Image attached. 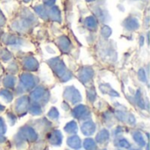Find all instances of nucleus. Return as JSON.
<instances>
[{"mask_svg": "<svg viewBox=\"0 0 150 150\" xmlns=\"http://www.w3.org/2000/svg\"><path fill=\"white\" fill-rule=\"evenodd\" d=\"M96 131V126L92 121H87L82 126V132L85 135H91Z\"/></svg>", "mask_w": 150, "mask_h": 150, "instance_id": "nucleus-1", "label": "nucleus"}, {"mask_svg": "<svg viewBox=\"0 0 150 150\" xmlns=\"http://www.w3.org/2000/svg\"><path fill=\"white\" fill-rule=\"evenodd\" d=\"M22 134H23V136H25V138H26L27 140H29L31 142H34L37 139L36 133L31 127H25V128H23L22 129Z\"/></svg>", "mask_w": 150, "mask_h": 150, "instance_id": "nucleus-2", "label": "nucleus"}, {"mask_svg": "<svg viewBox=\"0 0 150 150\" xmlns=\"http://www.w3.org/2000/svg\"><path fill=\"white\" fill-rule=\"evenodd\" d=\"M62 136L61 134V132L59 131H54L52 133L51 137H50V143L54 145V146H60L62 144Z\"/></svg>", "mask_w": 150, "mask_h": 150, "instance_id": "nucleus-3", "label": "nucleus"}, {"mask_svg": "<svg viewBox=\"0 0 150 150\" xmlns=\"http://www.w3.org/2000/svg\"><path fill=\"white\" fill-rule=\"evenodd\" d=\"M68 145L74 149H78L81 148V141L77 136H72L68 139Z\"/></svg>", "mask_w": 150, "mask_h": 150, "instance_id": "nucleus-4", "label": "nucleus"}, {"mask_svg": "<svg viewBox=\"0 0 150 150\" xmlns=\"http://www.w3.org/2000/svg\"><path fill=\"white\" fill-rule=\"evenodd\" d=\"M108 139H109V133H108L106 130H105V129L102 130V131L98 134V136H97V138H96L97 142H99V143H103V142H106Z\"/></svg>", "mask_w": 150, "mask_h": 150, "instance_id": "nucleus-5", "label": "nucleus"}, {"mask_svg": "<svg viewBox=\"0 0 150 150\" xmlns=\"http://www.w3.org/2000/svg\"><path fill=\"white\" fill-rule=\"evenodd\" d=\"M64 130L69 133V134H74V133H76L77 131V126H76V123L75 121H71L69 123H68L65 127H64Z\"/></svg>", "mask_w": 150, "mask_h": 150, "instance_id": "nucleus-6", "label": "nucleus"}, {"mask_svg": "<svg viewBox=\"0 0 150 150\" xmlns=\"http://www.w3.org/2000/svg\"><path fill=\"white\" fill-rule=\"evenodd\" d=\"M134 139L136 142V143L139 144L140 146H144L145 145V141H144L143 135L141 133H139V132L135 133L134 134Z\"/></svg>", "mask_w": 150, "mask_h": 150, "instance_id": "nucleus-7", "label": "nucleus"}, {"mask_svg": "<svg viewBox=\"0 0 150 150\" xmlns=\"http://www.w3.org/2000/svg\"><path fill=\"white\" fill-rule=\"evenodd\" d=\"M84 148L86 150H95L97 147L93 140L88 139L84 142Z\"/></svg>", "mask_w": 150, "mask_h": 150, "instance_id": "nucleus-8", "label": "nucleus"}, {"mask_svg": "<svg viewBox=\"0 0 150 150\" xmlns=\"http://www.w3.org/2000/svg\"><path fill=\"white\" fill-rule=\"evenodd\" d=\"M85 112V107L83 106V105H80V106H77L76 108H75V110L73 111V114L75 117L76 118H79L81 115H83Z\"/></svg>", "mask_w": 150, "mask_h": 150, "instance_id": "nucleus-9", "label": "nucleus"}, {"mask_svg": "<svg viewBox=\"0 0 150 150\" xmlns=\"http://www.w3.org/2000/svg\"><path fill=\"white\" fill-rule=\"evenodd\" d=\"M26 105H27L26 100L24 101V99H20V100H18V105H17L18 106L16 107V109H17L18 112H22V111H24V110L25 109Z\"/></svg>", "mask_w": 150, "mask_h": 150, "instance_id": "nucleus-10", "label": "nucleus"}, {"mask_svg": "<svg viewBox=\"0 0 150 150\" xmlns=\"http://www.w3.org/2000/svg\"><path fill=\"white\" fill-rule=\"evenodd\" d=\"M48 116L51 118V119H54V120H56L58 117H59V112H57V110L55 108H52L50 110V112H48Z\"/></svg>", "mask_w": 150, "mask_h": 150, "instance_id": "nucleus-11", "label": "nucleus"}, {"mask_svg": "<svg viewBox=\"0 0 150 150\" xmlns=\"http://www.w3.org/2000/svg\"><path fill=\"white\" fill-rule=\"evenodd\" d=\"M30 112H31L33 115H39V114H40L41 110H40V108L39 106L33 105V106H32V108L30 109Z\"/></svg>", "mask_w": 150, "mask_h": 150, "instance_id": "nucleus-12", "label": "nucleus"}, {"mask_svg": "<svg viewBox=\"0 0 150 150\" xmlns=\"http://www.w3.org/2000/svg\"><path fill=\"white\" fill-rule=\"evenodd\" d=\"M120 146L122 147V148H125V149H128L130 147V144H129V142L127 140L123 139V140H121L120 142Z\"/></svg>", "mask_w": 150, "mask_h": 150, "instance_id": "nucleus-13", "label": "nucleus"}, {"mask_svg": "<svg viewBox=\"0 0 150 150\" xmlns=\"http://www.w3.org/2000/svg\"><path fill=\"white\" fill-rule=\"evenodd\" d=\"M5 131H6V127H5L4 122L3 119L0 118V133L4 134V133H5Z\"/></svg>", "mask_w": 150, "mask_h": 150, "instance_id": "nucleus-14", "label": "nucleus"}, {"mask_svg": "<svg viewBox=\"0 0 150 150\" xmlns=\"http://www.w3.org/2000/svg\"><path fill=\"white\" fill-rule=\"evenodd\" d=\"M4 109V106H2V105H0V112H1V111H3Z\"/></svg>", "mask_w": 150, "mask_h": 150, "instance_id": "nucleus-15", "label": "nucleus"}]
</instances>
